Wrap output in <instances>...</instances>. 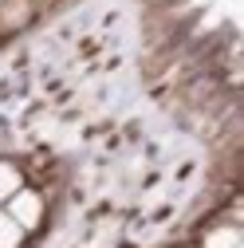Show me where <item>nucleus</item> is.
Returning a JSON list of instances; mask_svg holds the SVG:
<instances>
[{
	"mask_svg": "<svg viewBox=\"0 0 244 248\" xmlns=\"http://www.w3.org/2000/svg\"><path fill=\"white\" fill-rule=\"evenodd\" d=\"M8 217L28 232V229H36L40 225V217H44V201H40V193H32V189H16L12 197H8Z\"/></svg>",
	"mask_w": 244,
	"mask_h": 248,
	"instance_id": "nucleus-1",
	"label": "nucleus"
},
{
	"mask_svg": "<svg viewBox=\"0 0 244 248\" xmlns=\"http://www.w3.org/2000/svg\"><path fill=\"white\" fill-rule=\"evenodd\" d=\"M205 248H240V229L225 225V229H213L205 236Z\"/></svg>",
	"mask_w": 244,
	"mask_h": 248,
	"instance_id": "nucleus-2",
	"label": "nucleus"
},
{
	"mask_svg": "<svg viewBox=\"0 0 244 248\" xmlns=\"http://www.w3.org/2000/svg\"><path fill=\"white\" fill-rule=\"evenodd\" d=\"M20 240H24V229L8 213H0V248H20Z\"/></svg>",
	"mask_w": 244,
	"mask_h": 248,
	"instance_id": "nucleus-3",
	"label": "nucleus"
},
{
	"mask_svg": "<svg viewBox=\"0 0 244 248\" xmlns=\"http://www.w3.org/2000/svg\"><path fill=\"white\" fill-rule=\"evenodd\" d=\"M16 189H20V170L8 166V162H0V201H8Z\"/></svg>",
	"mask_w": 244,
	"mask_h": 248,
	"instance_id": "nucleus-4",
	"label": "nucleus"
}]
</instances>
